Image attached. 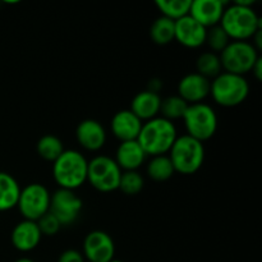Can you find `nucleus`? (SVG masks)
<instances>
[{"mask_svg":"<svg viewBox=\"0 0 262 262\" xmlns=\"http://www.w3.org/2000/svg\"><path fill=\"white\" fill-rule=\"evenodd\" d=\"M255 2L238 0L225 7L219 25L232 41H248L262 30V19L253 10Z\"/></svg>","mask_w":262,"mask_h":262,"instance_id":"nucleus-1","label":"nucleus"},{"mask_svg":"<svg viewBox=\"0 0 262 262\" xmlns=\"http://www.w3.org/2000/svg\"><path fill=\"white\" fill-rule=\"evenodd\" d=\"M110 262H124V261H122V260H115V258H114V260L110 261Z\"/></svg>","mask_w":262,"mask_h":262,"instance_id":"nucleus-33","label":"nucleus"},{"mask_svg":"<svg viewBox=\"0 0 262 262\" xmlns=\"http://www.w3.org/2000/svg\"><path fill=\"white\" fill-rule=\"evenodd\" d=\"M142 124L143 122H141L129 109H124L115 113L112 118L110 129L119 142H127L137 140Z\"/></svg>","mask_w":262,"mask_h":262,"instance_id":"nucleus-16","label":"nucleus"},{"mask_svg":"<svg viewBox=\"0 0 262 262\" xmlns=\"http://www.w3.org/2000/svg\"><path fill=\"white\" fill-rule=\"evenodd\" d=\"M227 5L222 0H192L189 15L205 28H211L219 25Z\"/></svg>","mask_w":262,"mask_h":262,"instance_id":"nucleus-14","label":"nucleus"},{"mask_svg":"<svg viewBox=\"0 0 262 262\" xmlns=\"http://www.w3.org/2000/svg\"><path fill=\"white\" fill-rule=\"evenodd\" d=\"M229 36L225 33V31L223 30L222 26L217 25L214 26L211 28H207L206 32V40H205V43H207L210 49H211V53H222L230 42Z\"/></svg>","mask_w":262,"mask_h":262,"instance_id":"nucleus-28","label":"nucleus"},{"mask_svg":"<svg viewBox=\"0 0 262 262\" xmlns=\"http://www.w3.org/2000/svg\"><path fill=\"white\" fill-rule=\"evenodd\" d=\"M196 73L201 74L205 78L214 79L223 72L219 55L211 51L202 53L196 60Z\"/></svg>","mask_w":262,"mask_h":262,"instance_id":"nucleus-25","label":"nucleus"},{"mask_svg":"<svg viewBox=\"0 0 262 262\" xmlns=\"http://www.w3.org/2000/svg\"><path fill=\"white\" fill-rule=\"evenodd\" d=\"M211 81L199 73H188L179 81L178 96L183 99L188 105L204 102L210 95Z\"/></svg>","mask_w":262,"mask_h":262,"instance_id":"nucleus-13","label":"nucleus"},{"mask_svg":"<svg viewBox=\"0 0 262 262\" xmlns=\"http://www.w3.org/2000/svg\"><path fill=\"white\" fill-rule=\"evenodd\" d=\"M64 146L60 138L54 135H45L37 141L36 151L41 159L54 163L64 152Z\"/></svg>","mask_w":262,"mask_h":262,"instance_id":"nucleus-23","label":"nucleus"},{"mask_svg":"<svg viewBox=\"0 0 262 262\" xmlns=\"http://www.w3.org/2000/svg\"><path fill=\"white\" fill-rule=\"evenodd\" d=\"M147 155L136 141L120 142L115 152V163L122 171H136L145 164Z\"/></svg>","mask_w":262,"mask_h":262,"instance_id":"nucleus-18","label":"nucleus"},{"mask_svg":"<svg viewBox=\"0 0 262 262\" xmlns=\"http://www.w3.org/2000/svg\"><path fill=\"white\" fill-rule=\"evenodd\" d=\"M147 176L155 182H165L174 176L176 170L173 168L168 155L152 156L146 166Z\"/></svg>","mask_w":262,"mask_h":262,"instance_id":"nucleus-22","label":"nucleus"},{"mask_svg":"<svg viewBox=\"0 0 262 262\" xmlns=\"http://www.w3.org/2000/svg\"><path fill=\"white\" fill-rule=\"evenodd\" d=\"M253 73V76H255V78L257 79V81H261L262 79V59L261 56L258 58V60L256 61V64L253 66L252 71H251Z\"/></svg>","mask_w":262,"mask_h":262,"instance_id":"nucleus-31","label":"nucleus"},{"mask_svg":"<svg viewBox=\"0 0 262 262\" xmlns=\"http://www.w3.org/2000/svg\"><path fill=\"white\" fill-rule=\"evenodd\" d=\"M20 189L19 183L12 174L0 171V211H9L17 207Z\"/></svg>","mask_w":262,"mask_h":262,"instance_id":"nucleus-20","label":"nucleus"},{"mask_svg":"<svg viewBox=\"0 0 262 262\" xmlns=\"http://www.w3.org/2000/svg\"><path fill=\"white\" fill-rule=\"evenodd\" d=\"M58 262H84L82 252L77 250H66L60 253Z\"/></svg>","mask_w":262,"mask_h":262,"instance_id":"nucleus-30","label":"nucleus"},{"mask_svg":"<svg viewBox=\"0 0 262 262\" xmlns=\"http://www.w3.org/2000/svg\"><path fill=\"white\" fill-rule=\"evenodd\" d=\"M207 28L200 25L191 15L176 20V33L174 40L178 41L182 46L188 49H199L205 45Z\"/></svg>","mask_w":262,"mask_h":262,"instance_id":"nucleus-12","label":"nucleus"},{"mask_svg":"<svg viewBox=\"0 0 262 262\" xmlns=\"http://www.w3.org/2000/svg\"><path fill=\"white\" fill-rule=\"evenodd\" d=\"M191 3L192 0H156L155 5L163 17L176 22L189 14Z\"/></svg>","mask_w":262,"mask_h":262,"instance_id":"nucleus-24","label":"nucleus"},{"mask_svg":"<svg viewBox=\"0 0 262 262\" xmlns=\"http://www.w3.org/2000/svg\"><path fill=\"white\" fill-rule=\"evenodd\" d=\"M210 95L220 106L234 107L246 101L250 95V84L245 76L222 72L211 81Z\"/></svg>","mask_w":262,"mask_h":262,"instance_id":"nucleus-5","label":"nucleus"},{"mask_svg":"<svg viewBox=\"0 0 262 262\" xmlns=\"http://www.w3.org/2000/svg\"><path fill=\"white\" fill-rule=\"evenodd\" d=\"M177 128L173 122L163 117H156L142 124L137 142L147 156L168 155L176 142Z\"/></svg>","mask_w":262,"mask_h":262,"instance_id":"nucleus-2","label":"nucleus"},{"mask_svg":"<svg viewBox=\"0 0 262 262\" xmlns=\"http://www.w3.org/2000/svg\"><path fill=\"white\" fill-rule=\"evenodd\" d=\"M122 170L113 158L97 155L89 161L87 182L92 188L102 193L114 192L119 188Z\"/></svg>","mask_w":262,"mask_h":262,"instance_id":"nucleus-8","label":"nucleus"},{"mask_svg":"<svg viewBox=\"0 0 262 262\" xmlns=\"http://www.w3.org/2000/svg\"><path fill=\"white\" fill-rule=\"evenodd\" d=\"M145 186L143 177L136 171H122L119 182V188L127 196H136L140 193Z\"/></svg>","mask_w":262,"mask_h":262,"instance_id":"nucleus-27","label":"nucleus"},{"mask_svg":"<svg viewBox=\"0 0 262 262\" xmlns=\"http://www.w3.org/2000/svg\"><path fill=\"white\" fill-rule=\"evenodd\" d=\"M51 193L43 184L31 183L20 189L17 207L23 220L37 222L49 212Z\"/></svg>","mask_w":262,"mask_h":262,"instance_id":"nucleus-9","label":"nucleus"},{"mask_svg":"<svg viewBox=\"0 0 262 262\" xmlns=\"http://www.w3.org/2000/svg\"><path fill=\"white\" fill-rule=\"evenodd\" d=\"M89 161L77 150H64L53 163V178L59 188L76 191L87 182Z\"/></svg>","mask_w":262,"mask_h":262,"instance_id":"nucleus-3","label":"nucleus"},{"mask_svg":"<svg viewBox=\"0 0 262 262\" xmlns=\"http://www.w3.org/2000/svg\"><path fill=\"white\" fill-rule=\"evenodd\" d=\"M187 135L204 143L215 136L217 130V115L214 107L205 102L191 104L183 115Z\"/></svg>","mask_w":262,"mask_h":262,"instance_id":"nucleus-6","label":"nucleus"},{"mask_svg":"<svg viewBox=\"0 0 262 262\" xmlns=\"http://www.w3.org/2000/svg\"><path fill=\"white\" fill-rule=\"evenodd\" d=\"M82 255L89 262L113 261L115 256L114 241L104 230H92L84 237Z\"/></svg>","mask_w":262,"mask_h":262,"instance_id":"nucleus-11","label":"nucleus"},{"mask_svg":"<svg viewBox=\"0 0 262 262\" xmlns=\"http://www.w3.org/2000/svg\"><path fill=\"white\" fill-rule=\"evenodd\" d=\"M187 107H188V104L183 99H181L178 95H176V96H169L166 99L161 100V117L170 120V122H173L176 119H182L184 113H186Z\"/></svg>","mask_w":262,"mask_h":262,"instance_id":"nucleus-26","label":"nucleus"},{"mask_svg":"<svg viewBox=\"0 0 262 262\" xmlns=\"http://www.w3.org/2000/svg\"><path fill=\"white\" fill-rule=\"evenodd\" d=\"M14 262H35V261L31 260V258H27V257H22V258H18V260Z\"/></svg>","mask_w":262,"mask_h":262,"instance_id":"nucleus-32","label":"nucleus"},{"mask_svg":"<svg viewBox=\"0 0 262 262\" xmlns=\"http://www.w3.org/2000/svg\"><path fill=\"white\" fill-rule=\"evenodd\" d=\"M40 229L37 227V223L31 222V220H22L18 223L12 230L10 241H12L13 247L19 252H31L35 250L41 242Z\"/></svg>","mask_w":262,"mask_h":262,"instance_id":"nucleus-17","label":"nucleus"},{"mask_svg":"<svg viewBox=\"0 0 262 262\" xmlns=\"http://www.w3.org/2000/svg\"><path fill=\"white\" fill-rule=\"evenodd\" d=\"M161 97L160 95L156 92L148 91H141L133 97L132 102H130V112L141 120V122H147V120L154 119V118L159 117L161 106Z\"/></svg>","mask_w":262,"mask_h":262,"instance_id":"nucleus-19","label":"nucleus"},{"mask_svg":"<svg viewBox=\"0 0 262 262\" xmlns=\"http://www.w3.org/2000/svg\"><path fill=\"white\" fill-rule=\"evenodd\" d=\"M106 130L104 125L95 119H84L77 125L76 138L79 146L87 151H99L106 143Z\"/></svg>","mask_w":262,"mask_h":262,"instance_id":"nucleus-15","label":"nucleus"},{"mask_svg":"<svg viewBox=\"0 0 262 262\" xmlns=\"http://www.w3.org/2000/svg\"><path fill=\"white\" fill-rule=\"evenodd\" d=\"M36 223H37V227L38 229H40L41 234L48 235V237L55 235L61 228L60 223H59L50 212H48V214H45L43 216H41Z\"/></svg>","mask_w":262,"mask_h":262,"instance_id":"nucleus-29","label":"nucleus"},{"mask_svg":"<svg viewBox=\"0 0 262 262\" xmlns=\"http://www.w3.org/2000/svg\"><path fill=\"white\" fill-rule=\"evenodd\" d=\"M219 58L223 72L245 76L252 71L260 54L250 41H230Z\"/></svg>","mask_w":262,"mask_h":262,"instance_id":"nucleus-7","label":"nucleus"},{"mask_svg":"<svg viewBox=\"0 0 262 262\" xmlns=\"http://www.w3.org/2000/svg\"><path fill=\"white\" fill-rule=\"evenodd\" d=\"M176 173L192 176L201 169L205 161V146L188 135L178 136L168 152Z\"/></svg>","mask_w":262,"mask_h":262,"instance_id":"nucleus-4","label":"nucleus"},{"mask_svg":"<svg viewBox=\"0 0 262 262\" xmlns=\"http://www.w3.org/2000/svg\"><path fill=\"white\" fill-rule=\"evenodd\" d=\"M83 207V202L74 191L69 189H56L50 197L49 212L60 223L61 227L72 225L77 219Z\"/></svg>","mask_w":262,"mask_h":262,"instance_id":"nucleus-10","label":"nucleus"},{"mask_svg":"<svg viewBox=\"0 0 262 262\" xmlns=\"http://www.w3.org/2000/svg\"><path fill=\"white\" fill-rule=\"evenodd\" d=\"M176 22L160 15L152 22L150 27V37L156 45H168L174 40Z\"/></svg>","mask_w":262,"mask_h":262,"instance_id":"nucleus-21","label":"nucleus"}]
</instances>
